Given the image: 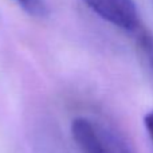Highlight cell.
I'll return each mask as SVG.
<instances>
[{"label":"cell","mask_w":153,"mask_h":153,"mask_svg":"<svg viewBox=\"0 0 153 153\" xmlns=\"http://www.w3.org/2000/svg\"><path fill=\"white\" fill-rule=\"evenodd\" d=\"M144 126H145L146 133H148L149 138H151V141L153 144V110L148 111L144 116Z\"/></svg>","instance_id":"cell-5"},{"label":"cell","mask_w":153,"mask_h":153,"mask_svg":"<svg viewBox=\"0 0 153 153\" xmlns=\"http://www.w3.org/2000/svg\"><path fill=\"white\" fill-rule=\"evenodd\" d=\"M137 43L140 46V50L143 51L145 59L148 61L149 66L153 70V34L143 28L137 35H136Z\"/></svg>","instance_id":"cell-4"},{"label":"cell","mask_w":153,"mask_h":153,"mask_svg":"<svg viewBox=\"0 0 153 153\" xmlns=\"http://www.w3.org/2000/svg\"><path fill=\"white\" fill-rule=\"evenodd\" d=\"M22 10L30 16L36 19L47 18L48 5L45 0H13Z\"/></svg>","instance_id":"cell-3"},{"label":"cell","mask_w":153,"mask_h":153,"mask_svg":"<svg viewBox=\"0 0 153 153\" xmlns=\"http://www.w3.org/2000/svg\"><path fill=\"white\" fill-rule=\"evenodd\" d=\"M79 149L82 153H132L121 136L100 122L83 134Z\"/></svg>","instance_id":"cell-2"},{"label":"cell","mask_w":153,"mask_h":153,"mask_svg":"<svg viewBox=\"0 0 153 153\" xmlns=\"http://www.w3.org/2000/svg\"><path fill=\"white\" fill-rule=\"evenodd\" d=\"M85 5L106 23L130 35L144 28L134 0H82Z\"/></svg>","instance_id":"cell-1"}]
</instances>
